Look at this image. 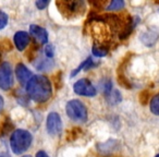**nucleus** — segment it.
<instances>
[{
  "mask_svg": "<svg viewBox=\"0 0 159 157\" xmlns=\"http://www.w3.org/2000/svg\"><path fill=\"white\" fill-rule=\"evenodd\" d=\"M26 92L29 96L37 103H45L51 97L52 87L50 81L46 76L35 75L26 84Z\"/></svg>",
  "mask_w": 159,
  "mask_h": 157,
  "instance_id": "1",
  "label": "nucleus"
},
{
  "mask_svg": "<svg viewBox=\"0 0 159 157\" xmlns=\"http://www.w3.org/2000/svg\"><path fill=\"white\" fill-rule=\"evenodd\" d=\"M32 140H33V137L29 131L23 130V129H19V130L14 131L11 135V139H10V145H11L14 154H22L26 150H29V147L32 144Z\"/></svg>",
  "mask_w": 159,
  "mask_h": 157,
  "instance_id": "2",
  "label": "nucleus"
},
{
  "mask_svg": "<svg viewBox=\"0 0 159 157\" xmlns=\"http://www.w3.org/2000/svg\"><path fill=\"white\" fill-rule=\"evenodd\" d=\"M60 13L66 19L76 18L82 16L85 11L84 1H75V0H60L56 2Z\"/></svg>",
  "mask_w": 159,
  "mask_h": 157,
  "instance_id": "3",
  "label": "nucleus"
},
{
  "mask_svg": "<svg viewBox=\"0 0 159 157\" xmlns=\"http://www.w3.org/2000/svg\"><path fill=\"white\" fill-rule=\"evenodd\" d=\"M66 113L69 118L75 122H85L87 120V109L82 102L72 99L66 104Z\"/></svg>",
  "mask_w": 159,
  "mask_h": 157,
  "instance_id": "4",
  "label": "nucleus"
},
{
  "mask_svg": "<svg viewBox=\"0 0 159 157\" xmlns=\"http://www.w3.org/2000/svg\"><path fill=\"white\" fill-rule=\"evenodd\" d=\"M13 85V74L11 66L8 62H2L0 66V89L9 90Z\"/></svg>",
  "mask_w": 159,
  "mask_h": 157,
  "instance_id": "5",
  "label": "nucleus"
},
{
  "mask_svg": "<svg viewBox=\"0 0 159 157\" xmlns=\"http://www.w3.org/2000/svg\"><path fill=\"white\" fill-rule=\"evenodd\" d=\"M73 90L77 95L85 96V97H93L96 95V89L87 79H81L77 81L73 86Z\"/></svg>",
  "mask_w": 159,
  "mask_h": 157,
  "instance_id": "6",
  "label": "nucleus"
},
{
  "mask_svg": "<svg viewBox=\"0 0 159 157\" xmlns=\"http://www.w3.org/2000/svg\"><path fill=\"white\" fill-rule=\"evenodd\" d=\"M47 131L50 135H58L62 131V121L57 113H50L46 121Z\"/></svg>",
  "mask_w": 159,
  "mask_h": 157,
  "instance_id": "7",
  "label": "nucleus"
},
{
  "mask_svg": "<svg viewBox=\"0 0 159 157\" xmlns=\"http://www.w3.org/2000/svg\"><path fill=\"white\" fill-rule=\"evenodd\" d=\"M30 33L35 38V40L38 44L45 45L48 42V33L44 27L39 26V25H31L30 26Z\"/></svg>",
  "mask_w": 159,
  "mask_h": 157,
  "instance_id": "8",
  "label": "nucleus"
},
{
  "mask_svg": "<svg viewBox=\"0 0 159 157\" xmlns=\"http://www.w3.org/2000/svg\"><path fill=\"white\" fill-rule=\"evenodd\" d=\"M14 44L20 51H23L30 45V35L26 32H16L14 35Z\"/></svg>",
  "mask_w": 159,
  "mask_h": 157,
  "instance_id": "9",
  "label": "nucleus"
},
{
  "mask_svg": "<svg viewBox=\"0 0 159 157\" xmlns=\"http://www.w3.org/2000/svg\"><path fill=\"white\" fill-rule=\"evenodd\" d=\"M16 76H18V80L23 85L27 84L29 81L32 79V72L23 63H19L16 66Z\"/></svg>",
  "mask_w": 159,
  "mask_h": 157,
  "instance_id": "10",
  "label": "nucleus"
},
{
  "mask_svg": "<svg viewBox=\"0 0 159 157\" xmlns=\"http://www.w3.org/2000/svg\"><path fill=\"white\" fill-rule=\"evenodd\" d=\"M94 66H95V63H94L93 59H92V58H87L85 61H83L82 63H81V66H79L72 73H71V75L74 76V75H76L77 73H79L81 70H83V69H87V70H89V68H92V67H94Z\"/></svg>",
  "mask_w": 159,
  "mask_h": 157,
  "instance_id": "11",
  "label": "nucleus"
},
{
  "mask_svg": "<svg viewBox=\"0 0 159 157\" xmlns=\"http://www.w3.org/2000/svg\"><path fill=\"white\" fill-rule=\"evenodd\" d=\"M93 53L97 57H105L108 53V48L104 45H95L93 47Z\"/></svg>",
  "mask_w": 159,
  "mask_h": 157,
  "instance_id": "12",
  "label": "nucleus"
},
{
  "mask_svg": "<svg viewBox=\"0 0 159 157\" xmlns=\"http://www.w3.org/2000/svg\"><path fill=\"white\" fill-rule=\"evenodd\" d=\"M150 110L154 115L159 116V94L155 95L150 102Z\"/></svg>",
  "mask_w": 159,
  "mask_h": 157,
  "instance_id": "13",
  "label": "nucleus"
},
{
  "mask_svg": "<svg viewBox=\"0 0 159 157\" xmlns=\"http://www.w3.org/2000/svg\"><path fill=\"white\" fill-rule=\"evenodd\" d=\"M36 43H33L32 45H30V48L29 50L26 51V53H25V56H26V58L30 60V61H33L34 58H36V51H37V46H36Z\"/></svg>",
  "mask_w": 159,
  "mask_h": 157,
  "instance_id": "14",
  "label": "nucleus"
},
{
  "mask_svg": "<svg viewBox=\"0 0 159 157\" xmlns=\"http://www.w3.org/2000/svg\"><path fill=\"white\" fill-rule=\"evenodd\" d=\"M12 49V43L10 42V39L5 38V39L0 40V53H2L5 51H9Z\"/></svg>",
  "mask_w": 159,
  "mask_h": 157,
  "instance_id": "15",
  "label": "nucleus"
},
{
  "mask_svg": "<svg viewBox=\"0 0 159 157\" xmlns=\"http://www.w3.org/2000/svg\"><path fill=\"white\" fill-rule=\"evenodd\" d=\"M118 82H119V84L121 86L125 87V89H131V86H132L128 79L124 76L123 73H118Z\"/></svg>",
  "mask_w": 159,
  "mask_h": 157,
  "instance_id": "16",
  "label": "nucleus"
},
{
  "mask_svg": "<svg viewBox=\"0 0 159 157\" xmlns=\"http://www.w3.org/2000/svg\"><path fill=\"white\" fill-rule=\"evenodd\" d=\"M62 84H63V82H62V72L59 71L53 75V85H55L56 89L59 90L61 89Z\"/></svg>",
  "mask_w": 159,
  "mask_h": 157,
  "instance_id": "17",
  "label": "nucleus"
},
{
  "mask_svg": "<svg viewBox=\"0 0 159 157\" xmlns=\"http://www.w3.org/2000/svg\"><path fill=\"white\" fill-rule=\"evenodd\" d=\"M150 94H149V91L148 90H145L143 91L141 94H139V102H141L142 105H147L148 102H149V97H150Z\"/></svg>",
  "mask_w": 159,
  "mask_h": 157,
  "instance_id": "18",
  "label": "nucleus"
},
{
  "mask_svg": "<svg viewBox=\"0 0 159 157\" xmlns=\"http://www.w3.org/2000/svg\"><path fill=\"white\" fill-rule=\"evenodd\" d=\"M124 7V2L121 0H113L112 2L108 6V10H119Z\"/></svg>",
  "mask_w": 159,
  "mask_h": 157,
  "instance_id": "19",
  "label": "nucleus"
},
{
  "mask_svg": "<svg viewBox=\"0 0 159 157\" xmlns=\"http://www.w3.org/2000/svg\"><path fill=\"white\" fill-rule=\"evenodd\" d=\"M8 24V16L5 12L0 11V30H2Z\"/></svg>",
  "mask_w": 159,
  "mask_h": 157,
  "instance_id": "20",
  "label": "nucleus"
},
{
  "mask_svg": "<svg viewBox=\"0 0 159 157\" xmlns=\"http://www.w3.org/2000/svg\"><path fill=\"white\" fill-rule=\"evenodd\" d=\"M44 51H45V55H46L48 58L53 57V47L51 46V45H46Z\"/></svg>",
  "mask_w": 159,
  "mask_h": 157,
  "instance_id": "21",
  "label": "nucleus"
},
{
  "mask_svg": "<svg viewBox=\"0 0 159 157\" xmlns=\"http://www.w3.org/2000/svg\"><path fill=\"white\" fill-rule=\"evenodd\" d=\"M48 3L49 2L47 1V0H46V1H45V0H38V1H36V2H35V5L39 10H43V9H45V7H46Z\"/></svg>",
  "mask_w": 159,
  "mask_h": 157,
  "instance_id": "22",
  "label": "nucleus"
},
{
  "mask_svg": "<svg viewBox=\"0 0 159 157\" xmlns=\"http://www.w3.org/2000/svg\"><path fill=\"white\" fill-rule=\"evenodd\" d=\"M36 157H49V156L44 150H39V152H37V154H36Z\"/></svg>",
  "mask_w": 159,
  "mask_h": 157,
  "instance_id": "23",
  "label": "nucleus"
},
{
  "mask_svg": "<svg viewBox=\"0 0 159 157\" xmlns=\"http://www.w3.org/2000/svg\"><path fill=\"white\" fill-rule=\"evenodd\" d=\"M2 108H3V98L0 96V111L2 110Z\"/></svg>",
  "mask_w": 159,
  "mask_h": 157,
  "instance_id": "24",
  "label": "nucleus"
},
{
  "mask_svg": "<svg viewBox=\"0 0 159 157\" xmlns=\"http://www.w3.org/2000/svg\"><path fill=\"white\" fill-rule=\"evenodd\" d=\"M0 157H9L7 153H0Z\"/></svg>",
  "mask_w": 159,
  "mask_h": 157,
  "instance_id": "25",
  "label": "nucleus"
},
{
  "mask_svg": "<svg viewBox=\"0 0 159 157\" xmlns=\"http://www.w3.org/2000/svg\"><path fill=\"white\" fill-rule=\"evenodd\" d=\"M23 157H32V156H30V155H27V156H23Z\"/></svg>",
  "mask_w": 159,
  "mask_h": 157,
  "instance_id": "26",
  "label": "nucleus"
},
{
  "mask_svg": "<svg viewBox=\"0 0 159 157\" xmlns=\"http://www.w3.org/2000/svg\"><path fill=\"white\" fill-rule=\"evenodd\" d=\"M155 157H159V154H158V155H156V156H155Z\"/></svg>",
  "mask_w": 159,
  "mask_h": 157,
  "instance_id": "27",
  "label": "nucleus"
}]
</instances>
